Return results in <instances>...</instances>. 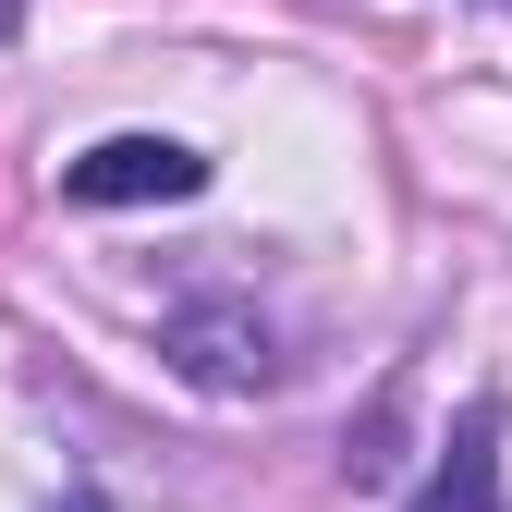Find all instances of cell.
Masks as SVG:
<instances>
[{
  "instance_id": "obj_1",
  "label": "cell",
  "mask_w": 512,
  "mask_h": 512,
  "mask_svg": "<svg viewBox=\"0 0 512 512\" xmlns=\"http://www.w3.org/2000/svg\"><path fill=\"white\" fill-rule=\"evenodd\" d=\"M208 159L196 147H171V135H110L86 159H61V196L74 208H171V196H196Z\"/></svg>"
},
{
  "instance_id": "obj_2",
  "label": "cell",
  "mask_w": 512,
  "mask_h": 512,
  "mask_svg": "<svg viewBox=\"0 0 512 512\" xmlns=\"http://www.w3.org/2000/svg\"><path fill=\"white\" fill-rule=\"evenodd\" d=\"M171 366L196 391H269V330L244 305H196V317H171Z\"/></svg>"
},
{
  "instance_id": "obj_3",
  "label": "cell",
  "mask_w": 512,
  "mask_h": 512,
  "mask_svg": "<svg viewBox=\"0 0 512 512\" xmlns=\"http://www.w3.org/2000/svg\"><path fill=\"white\" fill-rule=\"evenodd\" d=\"M415 512H500V415L464 403L452 439H439V476L415 488Z\"/></svg>"
},
{
  "instance_id": "obj_4",
  "label": "cell",
  "mask_w": 512,
  "mask_h": 512,
  "mask_svg": "<svg viewBox=\"0 0 512 512\" xmlns=\"http://www.w3.org/2000/svg\"><path fill=\"white\" fill-rule=\"evenodd\" d=\"M342 476H354V488H378V476H391V403H378V415L342 439Z\"/></svg>"
},
{
  "instance_id": "obj_5",
  "label": "cell",
  "mask_w": 512,
  "mask_h": 512,
  "mask_svg": "<svg viewBox=\"0 0 512 512\" xmlns=\"http://www.w3.org/2000/svg\"><path fill=\"white\" fill-rule=\"evenodd\" d=\"M49 512H110V500H98V488H74V500H49Z\"/></svg>"
},
{
  "instance_id": "obj_6",
  "label": "cell",
  "mask_w": 512,
  "mask_h": 512,
  "mask_svg": "<svg viewBox=\"0 0 512 512\" xmlns=\"http://www.w3.org/2000/svg\"><path fill=\"white\" fill-rule=\"evenodd\" d=\"M13 13H25V0H0V37H13Z\"/></svg>"
}]
</instances>
